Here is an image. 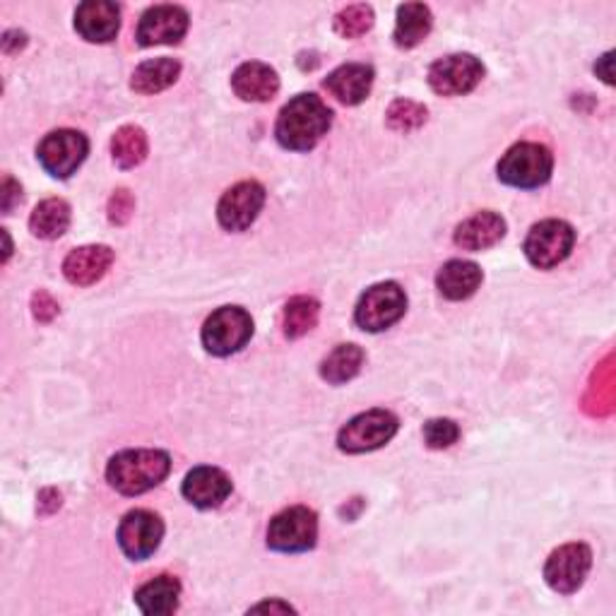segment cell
<instances>
[{"instance_id": "obj_29", "label": "cell", "mask_w": 616, "mask_h": 616, "mask_svg": "<svg viewBox=\"0 0 616 616\" xmlns=\"http://www.w3.org/2000/svg\"><path fill=\"white\" fill-rule=\"evenodd\" d=\"M385 120L397 132H412L426 124V106L412 99H395L385 114Z\"/></svg>"}, {"instance_id": "obj_20", "label": "cell", "mask_w": 616, "mask_h": 616, "mask_svg": "<svg viewBox=\"0 0 616 616\" xmlns=\"http://www.w3.org/2000/svg\"><path fill=\"white\" fill-rule=\"evenodd\" d=\"M232 87L244 102H270L279 92V77L270 65L251 61L238 65L232 75Z\"/></svg>"}, {"instance_id": "obj_35", "label": "cell", "mask_w": 616, "mask_h": 616, "mask_svg": "<svg viewBox=\"0 0 616 616\" xmlns=\"http://www.w3.org/2000/svg\"><path fill=\"white\" fill-rule=\"evenodd\" d=\"M61 508V493L56 489H44L39 491V513L51 516Z\"/></svg>"}, {"instance_id": "obj_11", "label": "cell", "mask_w": 616, "mask_h": 616, "mask_svg": "<svg viewBox=\"0 0 616 616\" xmlns=\"http://www.w3.org/2000/svg\"><path fill=\"white\" fill-rule=\"evenodd\" d=\"M481 77H485V65L472 53H453L428 68V85L440 97L467 95L481 83Z\"/></svg>"}, {"instance_id": "obj_21", "label": "cell", "mask_w": 616, "mask_h": 616, "mask_svg": "<svg viewBox=\"0 0 616 616\" xmlns=\"http://www.w3.org/2000/svg\"><path fill=\"white\" fill-rule=\"evenodd\" d=\"M481 279H485V275H481L477 263L448 261L436 275V287L446 299L465 301V299H470L472 294L479 289Z\"/></svg>"}, {"instance_id": "obj_27", "label": "cell", "mask_w": 616, "mask_h": 616, "mask_svg": "<svg viewBox=\"0 0 616 616\" xmlns=\"http://www.w3.org/2000/svg\"><path fill=\"white\" fill-rule=\"evenodd\" d=\"M147 150H150V142L140 126H124L114 132L111 155L120 169H136L142 164Z\"/></svg>"}, {"instance_id": "obj_17", "label": "cell", "mask_w": 616, "mask_h": 616, "mask_svg": "<svg viewBox=\"0 0 616 616\" xmlns=\"http://www.w3.org/2000/svg\"><path fill=\"white\" fill-rule=\"evenodd\" d=\"M114 263V251L104 244L95 246H79L68 253L63 261V275L75 287L97 285L99 279L109 273Z\"/></svg>"}, {"instance_id": "obj_6", "label": "cell", "mask_w": 616, "mask_h": 616, "mask_svg": "<svg viewBox=\"0 0 616 616\" xmlns=\"http://www.w3.org/2000/svg\"><path fill=\"white\" fill-rule=\"evenodd\" d=\"M407 311V297L403 287L397 283H381L373 285L361 294L357 304L354 320L361 330L381 332L385 328L395 326Z\"/></svg>"}, {"instance_id": "obj_22", "label": "cell", "mask_w": 616, "mask_h": 616, "mask_svg": "<svg viewBox=\"0 0 616 616\" xmlns=\"http://www.w3.org/2000/svg\"><path fill=\"white\" fill-rule=\"evenodd\" d=\"M181 597V583L173 575H157L136 593V602L147 616H167L177 612Z\"/></svg>"}, {"instance_id": "obj_15", "label": "cell", "mask_w": 616, "mask_h": 616, "mask_svg": "<svg viewBox=\"0 0 616 616\" xmlns=\"http://www.w3.org/2000/svg\"><path fill=\"white\" fill-rule=\"evenodd\" d=\"M120 10L109 0H87L75 10V30L92 44H106L118 34Z\"/></svg>"}, {"instance_id": "obj_19", "label": "cell", "mask_w": 616, "mask_h": 616, "mask_svg": "<svg viewBox=\"0 0 616 616\" xmlns=\"http://www.w3.org/2000/svg\"><path fill=\"white\" fill-rule=\"evenodd\" d=\"M503 236H506V220L497 212L485 210L458 224L453 238H455V246L477 253L497 246Z\"/></svg>"}, {"instance_id": "obj_8", "label": "cell", "mask_w": 616, "mask_h": 616, "mask_svg": "<svg viewBox=\"0 0 616 616\" xmlns=\"http://www.w3.org/2000/svg\"><path fill=\"white\" fill-rule=\"evenodd\" d=\"M575 244V232L573 226L564 220H544L534 224L528 238H525V251L528 261L540 267V270H552V267L564 263Z\"/></svg>"}, {"instance_id": "obj_30", "label": "cell", "mask_w": 616, "mask_h": 616, "mask_svg": "<svg viewBox=\"0 0 616 616\" xmlns=\"http://www.w3.org/2000/svg\"><path fill=\"white\" fill-rule=\"evenodd\" d=\"M371 26H373V8L364 3L344 8L334 15V32L344 39H357L361 34H367Z\"/></svg>"}, {"instance_id": "obj_32", "label": "cell", "mask_w": 616, "mask_h": 616, "mask_svg": "<svg viewBox=\"0 0 616 616\" xmlns=\"http://www.w3.org/2000/svg\"><path fill=\"white\" fill-rule=\"evenodd\" d=\"M132 212H136V198H132V193L128 189L114 191V195L109 198V222L116 226L126 224L132 217Z\"/></svg>"}, {"instance_id": "obj_28", "label": "cell", "mask_w": 616, "mask_h": 616, "mask_svg": "<svg viewBox=\"0 0 616 616\" xmlns=\"http://www.w3.org/2000/svg\"><path fill=\"white\" fill-rule=\"evenodd\" d=\"M320 316V304L311 297H294L283 314L285 338L299 340L308 330H314Z\"/></svg>"}, {"instance_id": "obj_2", "label": "cell", "mask_w": 616, "mask_h": 616, "mask_svg": "<svg viewBox=\"0 0 616 616\" xmlns=\"http://www.w3.org/2000/svg\"><path fill=\"white\" fill-rule=\"evenodd\" d=\"M169 472V453L155 448H136L114 455L109 467H106V479L124 497H140V493L162 485Z\"/></svg>"}, {"instance_id": "obj_25", "label": "cell", "mask_w": 616, "mask_h": 616, "mask_svg": "<svg viewBox=\"0 0 616 616\" xmlns=\"http://www.w3.org/2000/svg\"><path fill=\"white\" fill-rule=\"evenodd\" d=\"M71 226V205L61 198H49L39 203L30 217V230L36 238L53 241L68 232Z\"/></svg>"}, {"instance_id": "obj_23", "label": "cell", "mask_w": 616, "mask_h": 616, "mask_svg": "<svg viewBox=\"0 0 616 616\" xmlns=\"http://www.w3.org/2000/svg\"><path fill=\"white\" fill-rule=\"evenodd\" d=\"M432 10L424 3H405L397 8V20H395V32L393 39L400 49H414L419 46L424 39L432 32Z\"/></svg>"}, {"instance_id": "obj_14", "label": "cell", "mask_w": 616, "mask_h": 616, "mask_svg": "<svg viewBox=\"0 0 616 616\" xmlns=\"http://www.w3.org/2000/svg\"><path fill=\"white\" fill-rule=\"evenodd\" d=\"M189 32V12L181 6H155L145 12L138 24V44L140 46H159V44H179Z\"/></svg>"}, {"instance_id": "obj_40", "label": "cell", "mask_w": 616, "mask_h": 616, "mask_svg": "<svg viewBox=\"0 0 616 616\" xmlns=\"http://www.w3.org/2000/svg\"><path fill=\"white\" fill-rule=\"evenodd\" d=\"M3 238H6V256H3V263H8L10 258V253H12V244H10V234L3 230Z\"/></svg>"}, {"instance_id": "obj_13", "label": "cell", "mask_w": 616, "mask_h": 616, "mask_svg": "<svg viewBox=\"0 0 616 616\" xmlns=\"http://www.w3.org/2000/svg\"><path fill=\"white\" fill-rule=\"evenodd\" d=\"M265 189L258 181H241L226 191L217 205V220L226 232H244L258 220Z\"/></svg>"}, {"instance_id": "obj_3", "label": "cell", "mask_w": 616, "mask_h": 616, "mask_svg": "<svg viewBox=\"0 0 616 616\" xmlns=\"http://www.w3.org/2000/svg\"><path fill=\"white\" fill-rule=\"evenodd\" d=\"M554 157L540 142H518L508 150L497 167L499 179L513 189H540L552 179Z\"/></svg>"}, {"instance_id": "obj_1", "label": "cell", "mask_w": 616, "mask_h": 616, "mask_svg": "<svg viewBox=\"0 0 616 616\" xmlns=\"http://www.w3.org/2000/svg\"><path fill=\"white\" fill-rule=\"evenodd\" d=\"M332 126V111L318 95L294 97L279 111L275 136L285 150L308 152L328 136Z\"/></svg>"}, {"instance_id": "obj_33", "label": "cell", "mask_w": 616, "mask_h": 616, "mask_svg": "<svg viewBox=\"0 0 616 616\" xmlns=\"http://www.w3.org/2000/svg\"><path fill=\"white\" fill-rule=\"evenodd\" d=\"M32 314L39 320V323H51V320L59 316V304L49 291L39 289L32 297Z\"/></svg>"}, {"instance_id": "obj_34", "label": "cell", "mask_w": 616, "mask_h": 616, "mask_svg": "<svg viewBox=\"0 0 616 616\" xmlns=\"http://www.w3.org/2000/svg\"><path fill=\"white\" fill-rule=\"evenodd\" d=\"M0 200H3V212L6 214H10L12 210H15V205L22 203V189H20V183L12 179V177L3 179V189H0Z\"/></svg>"}, {"instance_id": "obj_10", "label": "cell", "mask_w": 616, "mask_h": 616, "mask_svg": "<svg viewBox=\"0 0 616 616\" xmlns=\"http://www.w3.org/2000/svg\"><path fill=\"white\" fill-rule=\"evenodd\" d=\"M89 142L77 130H53L39 142L36 157L53 179H71L73 173L85 162Z\"/></svg>"}, {"instance_id": "obj_9", "label": "cell", "mask_w": 616, "mask_h": 616, "mask_svg": "<svg viewBox=\"0 0 616 616\" xmlns=\"http://www.w3.org/2000/svg\"><path fill=\"white\" fill-rule=\"evenodd\" d=\"M593 569V549L583 542H571L559 546L546 559L544 581L554 593L571 595L585 583Z\"/></svg>"}, {"instance_id": "obj_12", "label": "cell", "mask_w": 616, "mask_h": 616, "mask_svg": "<svg viewBox=\"0 0 616 616\" xmlns=\"http://www.w3.org/2000/svg\"><path fill=\"white\" fill-rule=\"evenodd\" d=\"M164 538V522L150 511H130L118 525V544L132 561L150 559Z\"/></svg>"}, {"instance_id": "obj_5", "label": "cell", "mask_w": 616, "mask_h": 616, "mask_svg": "<svg viewBox=\"0 0 616 616\" xmlns=\"http://www.w3.org/2000/svg\"><path fill=\"white\" fill-rule=\"evenodd\" d=\"M318 540V516L306 506H291L277 513L267 528V546L283 554H299L314 549Z\"/></svg>"}, {"instance_id": "obj_37", "label": "cell", "mask_w": 616, "mask_h": 616, "mask_svg": "<svg viewBox=\"0 0 616 616\" xmlns=\"http://www.w3.org/2000/svg\"><path fill=\"white\" fill-rule=\"evenodd\" d=\"M612 63H614V53H612V51H607L605 56L597 59V63H595V73H597V77L605 79L607 85H614V71H612Z\"/></svg>"}, {"instance_id": "obj_24", "label": "cell", "mask_w": 616, "mask_h": 616, "mask_svg": "<svg viewBox=\"0 0 616 616\" xmlns=\"http://www.w3.org/2000/svg\"><path fill=\"white\" fill-rule=\"evenodd\" d=\"M181 75V63L173 59H155L145 61L138 65L136 73H132L130 87L138 92V95H157V92H164L177 83Z\"/></svg>"}, {"instance_id": "obj_7", "label": "cell", "mask_w": 616, "mask_h": 616, "mask_svg": "<svg viewBox=\"0 0 616 616\" xmlns=\"http://www.w3.org/2000/svg\"><path fill=\"white\" fill-rule=\"evenodd\" d=\"M397 417L387 410H369L347 422L338 434V446L344 453H369L383 448L397 434Z\"/></svg>"}, {"instance_id": "obj_31", "label": "cell", "mask_w": 616, "mask_h": 616, "mask_svg": "<svg viewBox=\"0 0 616 616\" xmlns=\"http://www.w3.org/2000/svg\"><path fill=\"white\" fill-rule=\"evenodd\" d=\"M460 438V426L453 419H428L424 424V440L428 448L444 450L450 448Z\"/></svg>"}, {"instance_id": "obj_26", "label": "cell", "mask_w": 616, "mask_h": 616, "mask_svg": "<svg viewBox=\"0 0 616 616\" xmlns=\"http://www.w3.org/2000/svg\"><path fill=\"white\" fill-rule=\"evenodd\" d=\"M361 364H364V350L359 344H340L323 359L320 376L332 385H342L357 376Z\"/></svg>"}, {"instance_id": "obj_39", "label": "cell", "mask_w": 616, "mask_h": 616, "mask_svg": "<svg viewBox=\"0 0 616 616\" xmlns=\"http://www.w3.org/2000/svg\"><path fill=\"white\" fill-rule=\"evenodd\" d=\"M361 506H364V501H361V499H354V508H347V506H342V508H340V513H342V516H347V520H354V518H357V513L361 511Z\"/></svg>"}, {"instance_id": "obj_4", "label": "cell", "mask_w": 616, "mask_h": 616, "mask_svg": "<svg viewBox=\"0 0 616 616\" xmlns=\"http://www.w3.org/2000/svg\"><path fill=\"white\" fill-rule=\"evenodd\" d=\"M253 338V318L241 306H222L203 326V344L214 357H230L244 350Z\"/></svg>"}, {"instance_id": "obj_16", "label": "cell", "mask_w": 616, "mask_h": 616, "mask_svg": "<svg viewBox=\"0 0 616 616\" xmlns=\"http://www.w3.org/2000/svg\"><path fill=\"white\" fill-rule=\"evenodd\" d=\"M183 497L189 499L195 508H217L232 493V479L226 477L220 467H195L183 479Z\"/></svg>"}, {"instance_id": "obj_18", "label": "cell", "mask_w": 616, "mask_h": 616, "mask_svg": "<svg viewBox=\"0 0 616 616\" xmlns=\"http://www.w3.org/2000/svg\"><path fill=\"white\" fill-rule=\"evenodd\" d=\"M323 87L340 104L357 106L371 95L373 87V68L367 63H347L340 65L338 71H332Z\"/></svg>"}, {"instance_id": "obj_36", "label": "cell", "mask_w": 616, "mask_h": 616, "mask_svg": "<svg viewBox=\"0 0 616 616\" xmlns=\"http://www.w3.org/2000/svg\"><path fill=\"white\" fill-rule=\"evenodd\" d=\"M0 46H3L6 53H20L24 46H26V34L20 32V30H10L3 34V42H0Z\"/></svg>"}, {"instance_id": "obj_38", "label": "cell", "mask_w": 616, "mask_h": 616, "mask_svg": "<svg viewBox=\"0 0 616 616\" xmlns=\"http://www.w3.org/2000/svg\"><path fill=\"white\" fill-rule=\"evenodd\" d=\"M251 612H294V607L285 605V602H263V605H256Z\"/></svg>"}]
</instances>
